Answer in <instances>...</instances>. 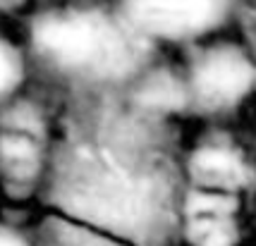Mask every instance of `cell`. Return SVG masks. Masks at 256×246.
Returning <instances> with one entry per match:
<instances>
[{
	"label": "cell",
	"mask_w": 256,
	"mask_h": 246,
	"mask_svg": "<svg viewBox=\"0 0 256 246\" xmlns=\"http://www.w3.org/2000/svg\"><path fill=\"white\" fill-rule=\"evenodd\" d=\"M32 69L72 79L108 81L134 62V31L122 17L86 5H41L20 24Z\"/></svg>",
	"instance_id": "cell-1"
},
{
	"label": "cell",
	"mask_w": 256,
	"mask_h": 246,
	"mask_svg": "<svg viewBox=\"0 0 256 246\" xmlns=\"http://www.w3.org/2000/svg\"><path fill=\"white\" fill-rule=\"evenodd\" d=\"M53 141L0 129V203L26 206L44 191Z\"/></svg>",
	"instance_id": "cell-2"
},
{
	"label": "cell",
	"mask_w": 256,
	"mask_h": 246,
	"mask_svg": "<svg viewBox=\"0 0 256 246\" xmlns=\"http://www.w3.org/2000/svg\"><path fill=\"white\" fill-rule=\"evenodd\" d=\"M218 0H124L122 19L132 31L148 36H192L218 22Z\"/></svg>",
	"instance_id": "cell-3"
},
{
	"label": "cell",
	"mask_w": 256,
	"mask_h": 246,
	"mask_svg": "<svg viewBox=\"0 0 256 246\" xmlns=\"http://www.w3.org/2000/svg\"><path fill=\"white\" fill-rule=\"evenodd\" d=\"M182 237L190 246H237L240 220L230 194L196 189L182 211Z\"/></svg>",
	"instance_id": "cell-4"
},
{
	"label": "cell",
	"mask_w": 256,
	"mask_h": 246,
	"mask_svg": "<svg viewBox=\"0 0 256 246\" xmlns=\"http://www.w3.org/2000/svg\"><path fill=\"white\" fill-rule=\"evenodd\" d=\"M254 84V67L237 48H216L201 57L194 69V86L204 101L230 105L240 101Z\"/></svg>",
	"instance_id": "cell-5"
},
{
	"label": "cell",
	"mask_w": 256,
	"mask_h": 246,
	"mask_svg": "<svg viewBox=\"0 0 256 246\" xmlns=\"http://www.w3.org/2000/svg\"><path fill=\"white\" fill-rule=\"evenodd\" d=\"M192 175L201 189L234 194L249 179L244 158L225 146H204L192 156Z\"/></svg>",
	"instance_id": "cell-6"
},
{
	"label": "cell",
	"mask_w": 256,
	"mask_h": 246,
	"mask_svg": "<svg viewBox=\"0 0 256 246\" xmlns=\"http://www.w3.org/2000/svg\"><path fill=\"white\" fill-rule=\"evenodd\" d=\"M32 60L24 48L20 24L0 22V105L32 86Z\"/></svg>",
	"instance_id": "cell-7"
},
{
	"label": "cell",
	"mask_w": 256,
	"mask_h": 246,
	"mask_svg": "<svg viewBox=\"0 0 256 246\" xmlns=\"http://www.w3.org/2000/svg\"><path fill=\"white\" fill-rule=\"evenodd\" d=\"M136 98L148 110H175L184 101V91L180 86L175 77L170 74H154L146 79L136 91Z\"/></svg>",
	"instance_id": "cell-8"
},
{
	"label": "cell",
	"mask_w": 256,
	"mask_h": 246,
	"mask_svg": "<svg viewBox=\"0 0 256 246\" xmlns=\"http://www.w3.org/2000/svg\"><path fill=\"white\" fill-rule=\"evenodd\" d=\"M44 235H36L41 246H115V242L103 239V237L86 232L82 227L65 223V220H53V227L41 230Z\"/></svg>",
	"instance_id": "cell-9"
},
{
	"label": "cell",
	"mask_w": 256,
	"mask_h": 246,
	"mask_svg": "<svg viewBox=\"0 0 256 246\" xmlns=\"http://www.w3.org/2000/svg\"><path fill=\"white\" fill-rule=\"evenodd\" d=\"M38 7V0H0V22L17 24V19H26Z\"/></svg>",
	"instance_id": "cell-10"
}]
</instances>
